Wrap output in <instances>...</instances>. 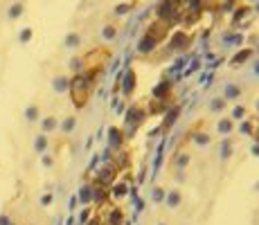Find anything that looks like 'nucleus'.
Listing matches in <instances>:
<instances>
[{"instance_id": "nucleus-11", "label": "nucleus", "mask_w": 259, "mask_h": 225, "mask_svg": "<svg viewBox=\"0 0 259 225\" xmlns=\"http://www.w3.org/2000/svg\"><path fill=\"white\" fill-rule=\"evenodd\" d=\"M0 225H12V223H9L7 216H0Z\"/></svg>"}, {"instance_id": "nucleus-9", "label": "nucleus", "mask_w": 259, "mask_h": 225, "mask_svg": "<svg viewBox=\"0 0 259 225\" xmlns=\"http://www.w3.org/2000/svg\"><path fill=\"white\" fill-rule=\"evenodd\" d=\"M219 128H221V133L230 131V128H232V122H230V119H223V122H221V126H219Z\"/></svg>"}, {"instance_id": "nucleus-7", "label": "nucleus", "mask_w": 259, "mask_h": 225, "mask_svg": "<svg viewBox=\"0 0 259 225\" xmlns=\"http://www.w3.org/2000/svg\"><path fill=\"white\" fill-rule=\"evenodd\" d=\"M68 83H70V81H68V79H63V77L54 79V88H57V90H66V88H68Z\"/></svg>"}, {"instance_id": "nucleus-1", "label": "nucleus", "mask_w": 259, "mask_h": 225, "mask_svg": "<svg viewBox=\"0 0 259 225\" xmlns=\"http://www.w3.org/2000/svg\"><path fill=\"white\" fill-rule=\"evenodd\" d=\"M147 111H144V108L140 106V108H138V106H133L131 108V111H128V115H126V122H128V126H131V128H138V126H140V124L144 122V119H147Z\"/></svg>"}, {"instance_id": "nucleus-12", "label": "nucleus", "mask_w": 259, "mask_h": 225, "mask_svg": "<svg viewBox=\"0 0 259 225\" xmlns=\"http://www.w3.org/2000/svg\"><path fill=\"white\" fill-rule=\"evenodd\" d=\"M52 203V196H43V205H50Z\"/></svg>"}, {"instance_id": "nucleus-4", "label": "nucleus", "mask_w": 259, "mask_h": 225, "mask_svg": "<svg viewBox=\"0 0 259 225\" xmlns=\"http://www.w3.org/2000/svg\"><path fill=\"white\" fill-rule=\"evenodd\" d=\"M34 147H36L38 153L46 151V147H48V138H46V135H38V138H36V144H34Z\"/></svg>"}, {"instance_id": "nucleus-6", "label": "nucleus", "mask_w": 259, "mask_h": 225, "mask_svg": "<svg viewBox=\"0 0 259 225\" xmlns=\"http://www.w3.org/2000/svg\"><path fill=\"white\" fill-rule=\"evenodd\" d=\"M25 117H27L29 122H34V119H38V108H36V106H29L27 111H25Z\"/></svg>"}, {"instance_id": "nucleus-5", "label": "nucleus", "mask_w": 259, "mask_h": 225, "mask_svg": "<svg viewBox=\"0 0 259 225\" xmlns=\"http://www.w3.org/2000/svg\"><path fill=\"white\" fill-rule=\"evenodd\" d=\"M54 128H57V119H54V117H48L46 122H43V131H46V133H52Z\"/></svg>"}, {"instance_id": "nucleus-3", "label": "nucleus", "mask_w": 259, "mask_h": 225, "mask_svg": "<svg viewBox=\"0 0 259 225\" xmlns=\"http://www.w3.org/2000/svg\"><path fill=\"white\" fill-rule=\"evenodd\" d=\"M126 192H128V185L126 183H115V185H113V196H115V198H124V196H126Z\"/></svg>"}, {"instance_id": "nucleus-2", "label": "nucleus", "mask_w": 259, "mask_h": 225, "mask_svg": "<svg viewBox=\"0 0 259 225\" xmlns=\"http://www.w3.org/2000/svg\"><path fill=\"white\" fill-rule=\"evenodd\" d=\"M122 221H124V216L119 212V207H111L108 209V216L104 218V225H122Z\"/></svg>"}, {"instance_id": "nucleus-8", "label": "nucleus", "mask_w": 259, "mask_h": 225, "mask_svg": "<svg viewBox=\"0 0 259 225\" xmlns=\"http://www.w3.org/2000/svg\"><path fill=\"white\" fill-rule=\"evenodd\" d=\"M72 126H74V119L70 117V119H66V122H63V126H61V128H63V133H70V131H72Z\"/></svg>"}, {"instance_id": "nucleus-10", "label": "nucleus", "mask_w": 259, "mask_h": 225, "mask_svg": "<svg viewBox=\"0 0 259 225\" xmlns=\"http://www.w3.org/2000/svg\"><path fill=\"white\" fill-rule=\"evenodd\" d=\"M18 14H21V5H16V7L12 9V16H18Z\"/></svg>"}]
</instances>
